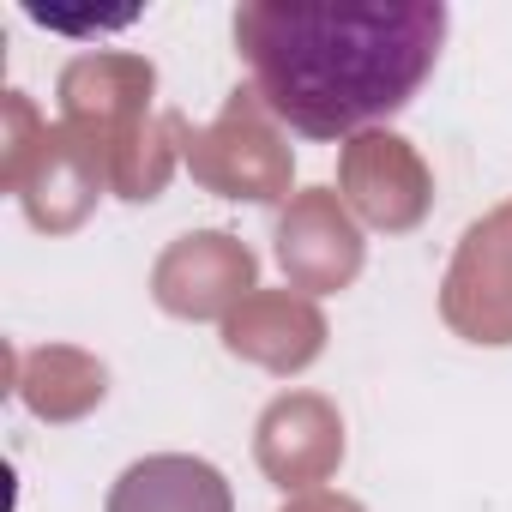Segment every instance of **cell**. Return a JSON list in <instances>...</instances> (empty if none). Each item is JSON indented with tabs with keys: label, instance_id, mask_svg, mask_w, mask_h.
Segmentation results:
<instances>
[{
	"label": "cell",
	"instance_id": "1",
	"mask_svg": "<svg viewBox=\"0 0 512 512\" xmlns=\"http://www.w3.org/2000/svg\"><path fill=\"white\" fill-rule=\"evenodd\" d=\"M235 43L260 103L302 139H350L410 109L428 85L446 7L440 0H374V7H260L235 13Z\"/></svg>",
	"mask_w": 512,
	"mask_h": 512
}]
</instances>
